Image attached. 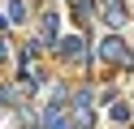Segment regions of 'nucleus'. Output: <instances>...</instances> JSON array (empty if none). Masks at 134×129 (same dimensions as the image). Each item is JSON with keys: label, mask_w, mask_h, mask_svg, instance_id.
Masks as SVG:
<instances>
[{"label": "nucleus", "mask_w": 134, "mask_h": 129, "mask_svg": "<svg viewBox=\"0 0 134 129\" xmlns=\"http://www.w3.org/2000/svg\"><path fill=\"white\" fill-rule=\"evenodd\" d=\"M104 56H108V60H125V47H121L117 39H108V43H104Z\"/></svg>", "instance_id": "nucleus-1"}]
</instances>
